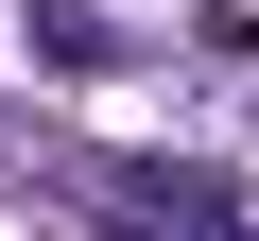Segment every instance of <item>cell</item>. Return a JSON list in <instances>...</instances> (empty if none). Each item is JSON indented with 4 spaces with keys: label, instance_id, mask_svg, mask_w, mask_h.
<instances>
[{
    "label": "cell",
    "instance_id": "6da1fadb",
    "mask_svg": "<svg viewBox=\"0 0 259 241\" xmlns=\"http://www.w3.org/2000/svg\"><path fill=\"white\" fill-rule=\"evenodd\" d=\"M87 207H121L139 241H259L225 190H190V172H121V155H87Z\"/></svg>",
    "mask_w": 259,
    "mask_h": 241
}]
</instances>
